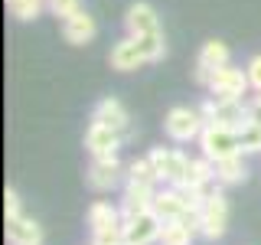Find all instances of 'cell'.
I'll return each instance as SVG.
<instances>
[{"mask_svg": "<svg viewBox=\"0 0 261 245\" xmlns=\"http://www.w3.org/2000/svg\"><path fill=\"white\" fill-rule=\"evenodd\" d=\"M147 157H150L153 170H157L160 183H167V186H183L186 183V174H190V157H186L183 151H176V147H153Z\"/></svg>", "mask_w": 261, "mask_h": 245, "instance_id": "cell-1", "label": "cell"}, {"mask_svg": "<svg viewBox=\"0 0 261 245\" xmlns=\"http://www.w3.org/2000/svg\"><path fill=\"white\" fill-rule=\"evenodd\" d=\"M228 229V200L222 193V183L209 186L206 193V203H202V239L216 242L222 239Z\"/></svg>", "mask_w": 261, "mask_h": 245, "instance_id": "cell-2", "label": "cell"}, {"mask_svg": "<svg viewBox=\"0 0 261 245\" xmlns=\"http://www.w3.org/2000/svg\"><path fill=\"white\" fill-rule=\"evenodd\" d=\"M209 95L212 98H219V102H239V98L251 88V82H248V72L239 69V65H222V69H216L212 72V79H209Z\"/></svg>", "mask_w": 261, "mask_h": 245, "instance_id": "cell-3", "label": "cell"}, {"mask_svg": "<svg viewBox=\"0 0 261 245\" xmlns=\"http://www.w3.org/2000/svg\"><path fill=\"white\" fill-rule=\"evenodd\" d=\"M202 128H206V121H202L199 108H170L167 118H163V131H167V137L176 141V144L199 141Z\"/></svg>", "mask_w": 261, "mask_h": 245, "instance_id": "cell-4", "label": "cell"}, {"mask_svg": "<svg viewBox=\"0 0 261 245\" xmlns=\"http://www.w3.org/2000/svg\"><path fill=\"white\" fill-rule=\"evenodd\" d=\"M199 147H202V157H209L212 163L222 160V157H232V154H242L239 134L228 131V128H219V125H206V128H202Z\"/></svg>", "mask_w": 261, "mask_h": 245, "instance_id": "cell-5", "label": "cell"}, {"mask_svg": "<svg viewBox=\"0 0 261 245\" xmlns=\"http://www.w3.org/2000/svg\"><path fill=\"white\" fill-rule=\"evenodd\" d=\"M160 229H163V219L157 212H141L134 219H124V245H153L160 242Z\"/></svg>", "mask_w": 261, "mask_h": 245, "instance_id": "cell-6", "label": "cell"}, {"mask_svg": "<svg viewBox=\"0 0 261 245\" xmlns=\"http://www.w3.org/2000/svg\"><path fill=\"white\" fill-rule=\"evenodd\" d=\"M124 144V134L121 131H114L108 125H98V121H92L85 131V147L92 157H118V147Z\"/></svg>", "mask_w": 261, "mask_h": 245, "instance_id": "cell-7", "label": "cell"}, {"mask_svg": "<svg viewBox=\"0 0 261 245\" xmlns=\"http://www.w3.org/2000/svg\"><path fill=\"white\" fill-rule=\"evenodd\" d=\"M153 193H157L153 183L127 180V183H124V200H121V216L134 219V216H141V212H150L153 209Z\"/></svg>", "mask_w": 261, "mask_h": 245, "instance_id": "cell-8", "label": "cell"}, {"mask_svg": "<svg viewBox=\"0 0 261 245\" xmlns=\"http://www.w3.org/2000/svg\"><path fill=\"white\" fill-rule=\"evenodd\" d=\"M92 121L121 131L124 141H127V137H134V134H130V114H127V108L118 102V98H101V102L95 105V111H92Z\"/></svg>", "mask_w": 261, "mask_h": 245, "instance_id": "cell-9", "label": "cell"}, {"mask_svg": "<svg viewBox=\"0 0 261 245\" xmlns=\"http://www.w3.org/2000/svg\"><path fill=\"white\" fill-rule=\"evenodd\" d=\"M124 30H127V36H147V33H157L160 30V16H157V10H153L150 4L137 0V4H130L124 10Z\"/></svg>", "mask_w": 261, "mask_h": 245, "instance_id": "cell-10", "label": "cell"}, {"mask_svg": "<svg viewBox=\"0 0 261 245\" xmlns=\"http://www.w3.org/2000/svg\"><path fill=\"white\" fill-rule=\"evenodd\" d=\"M121 183V163L118 157H92V167H88V186L98 193H108Z\"/></svg>", "mask_w": 261, "mask_h": 245, "instance_id": "cell-11", "label": "cell"}, {"mask_svg": "<svg viewBox=\"0 0 261 245\" xmlns=\"http://www.w3.org/2000/svg\"><path fill=\"white\" fill-rule=\"evenodd\" d=\"M95 33H98V23L88 10H79V13H72L69 20H62V36H65V43H72V46L92 43Z\"/></svg>", "mask_w": 261, "mask_h": 245, "instance_id": "cell-12", "label": "cell"}, {"mask_svg": "<svg viewBox=\"0 0 261 245\" xmlns=\"http://www.w3.org/2000/svg\"><path fill=\"white\" fill-rule=\"evenodd\" d=\"M153 212L167 223V219H179L186 212V196L179 186H157V193H153Z\"/></svg>", "mask_w": 261, "mask_h": 245, "instance_id": "cell-13", "label": "cell"}, {"mask_svg": "<svg viewBox=\"0 0 261 245\" xmlns=\"http://www.w3.org/2000/svg\"><path fill=\"white\" fill-rule=\"evenodd\" d=\"M108 62H111V69H118V72H134V69H141V65H147V59H144L141 49H137L134 36L118 39L114 49H111V56H108Z\"/></svg>", "mask_w": 261, "mask_h": 245, "instance_id": "cell-14", "label": "cell"}, {"mask_svg": "<svg viewBox=\"0 0 261 245\" xmlns=\"http://www.w3.org/2000/svg\"><path fill=\"white\" fill-rule=\"evenodd\" d=\"M7 242L10 245H43V226L27 216L7 219Z\"/></svg>", "mask_w": 261, "mask_h": 245, "instance_id": "cell-15", "label": "cell"}, {"mask_svg": "<svg viewBox=\"0 0 261 245\" xmlns=\"http://www.w3.org/2000/svg\"><path fill=\"white\" fill-rule=\"evenodd\" d=\"M212 125L228 128V131H235V134L248 128V108L242 105V98L239 102H219L216 98V118H212Z\"/></svg>", "mask_w": 261, "mask_h": 245, "instance_id": "cell-16", "label": "cell"}, {"mask_svg": "<svg viewBox=\"0 0 261 245\" xmlns=\"http://www.w3.org/2000/svg\"><path fill=\"white\" fill-rule=\"evenodd\" d=\"M248 180V163H245V154H232V157L216 160V183L222 186H235Z\"/></svg>", "mask_w": 261, "mask_h": 245, "instance_id": "cell-17", "label": "cell"}, {"mask_svg": "<svg viewBox=\"0 0 261 245\" xmlns=\"http://www.w3.org/2000/svg\"><path fill=\"white\" fill-rule=\"evenodd\" d=\"M228 62H232V49H228L222 39H209V43H202L199 56H196V65L206 69V72H216V69H222V65H228Z\"/></svg>", "mask_w": 261, "mask_h": 245, "instance_id": "cell-18", "label": "cell"}, {"mask_svg": "<svg viewBox=\"0 0 261 245\" xmlns=\"http://www.w3.org/2000/svg\"><path fill=\"white\" fill-rule=\"evenodd\" d=\"M212 183H216V163H212L209 157L190 160V174H186L183 186H202V190H209Z\"/></svg>", "mask_w": 261, "mask_h": 245, "instance_id": "cell-19", "label": "cell"}, {"mask_svg": "<svg viewBox=\"0 0 261 245\" xmlns=\"http://www.w3.org/2000/svg\"><path fill=\"white\" fill-rule=\"evenodd\" d=\"M196 235L183 219H167L160 229V245H193Z\"/></svg>", "mask_w": 261, "mask_h": 245, "instance_id": "cell-20", "label": "cell"}, {"mask_svg": "<svg viewBox=\"0 0 261 245\" xmlns=\"http://www.w3.org/2000/svg\"><path fill=\"white\" fill-rule=\"evenodd\" d=\"M111 223H124V216H121V206H111V203H92V209H88V229H101V226H111Z\"/></svg>", "mask_w": 261, "mask_h": 245, "instance_id": "cell-21", "label": "cell"}, {"mask_svg": "<svg viewBox=\"0 0 261 245\" xmlns=\"http://www.w3.org/2000/svg\"><path fill=\"white\" fill-rule=\"evenodd\" d=\"M137 39V49L144 53L147 62H160L163 56H167V43H163V30L157 33H147V36H134Z\"/></svg>", "mask_w": 261, "mask_h": 245, "instance_id": "cell-22", "label": "cell"}, {"mask_svg": "<svg viewBox=\"0 0 261 245\" xmlns=\"http://www.w3.org/2000/svg\"><path fill=\"white\" fill-rule=\"evenodd\" d=\"M127 180H137V183H153V186L160 183V177H157V170H153L150 157L130 160V163H127Z\"/></svg>", "mask_w": 261, "mask_h": 245, "instance_id": "cell-23", "label": "cell"}, {"mask_svg": "<svg viewBox=\"0 0 261 245\" xmlns=\"http://www.w3.org/2000/svg\"><path fill=\"white\" fill-rule=\"evenodd\" d=\"M92 245H124V223H111L92 232Z\"/></svg>", "mask_w": 261, "mask_h": 245, "instance_id": "cell-24", "label": "cell"}, {"mask_svg": "<svg viewBox=\"0 0 261 245\" xmlns=\"http://www.w3.org/2000/svg\"><path fill=\"white\" fill-rule=\"evenodd\" d=\"M43 4L46 0H10V13L16 16V20H36L39 13H43Z\"/></svg>", "mask_w": 261, "mask_h": 245, "instance_id": "cell-25", "label": "cell"}, {"mask_svg": "<svg viewBox=\"0 0 261 245\" xmlns=\"http://www.w3.org/2000/svg\"><path fill=\"white\" fill-rule=\"evenodd\" d=\"M239 147L242 154H261V128L248 125L245 131H239Z\"/></svg>", "mask_w": 261, "mask_h": 245, "instance_id": "cell-26", "label": "cell"}, {"mask_svg": "<svg viewBox=\"0 0 261 245\" xmlns=\"http://www.w3.org/2000/svg\"><path fill=\"white\" fill-rule=\"evenodd\" d=\"M49 10H53L56 16H62V20H69L72 13H79V0H49Z\"/></svg>", "mask_w": 261, "mask_h": 245, "instance_id": "cell-27", "label": "cell"}, {"mask_svg": "<svg viewBox=\"0 0 261 245\" xmlns=\"http://www.w3.org/2000/svg\"><path fill=\"white\" fill-rule=\"evenodd\" d=\"M245 72H248V82H251V88H255V92H261V53L248 59V65H245Z\"/></svg>", "mask_w": 261, "mask_h": 245, "instance_id": "cell-28", "label": "cell"}, {"mask_svg": "<svg viewBox=\"0 0 261 245\" xmlns=\"http://www.w3.org/2000/svg\"><path fill=\"white\" fill-rule=\"evenodd\" d=\"M4 212H7V219L23 216L20 212V196H16V190H10V186H7V193H4Z\"/></svg>", "mask_w": 261, "mask_h": 245, "instance_id": "cell-29", "label": "cell"}, {"mask_svg": "<svg viewBox=\"0 0 261 245\" xmlns=\"http://www.w3.org/2000/svg\"><path fill=\"white\" fill-rule=\"evenodd\" d=\"M245 108H248V125H255V128H261V92L251 98L248 105H245Z\"/></svg>", "mask_w": 261, "mask_h": 245, "instance_id": "cell-30", "label": "cell"}, {"mask_svg": "<svg viewBox=\"0 0 261 245\" xmlns=\"http://www.w3.org/2000/svg\"><path fill=\"white\" fill-rule=\"evenodd\" d=\"M7 4H10V0H7Z\"/></svg>", "mask_w": 261, "mask_h": 245, "instance_id": "cell-31", "label": "cell"}, {"mask_svg": "<svg viewBox=\"0 0 261 245\" xmlns=\"http://www.w3.org/2000/svg\"><path fill=\"white\" fill-rule=\"evenodd\" d=\"M46 4H49V0H46Z\"/></svg>", "mask_w": 261, "mask_h": 245, "instance_id": "cell-32", "label": "cell"}]
</instances>
